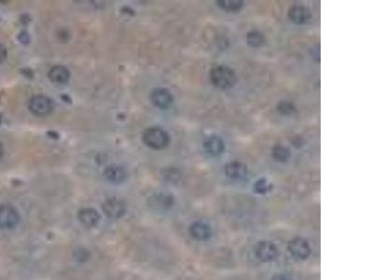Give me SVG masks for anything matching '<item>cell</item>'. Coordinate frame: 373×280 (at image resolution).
<instances>
[{
    "mask_svg": "<svg viewBox=\"0 0 373 280\" xmlns=\"http://www.w3.org/2000/svg\"><path fill=\"white\" fill-rule=\"evenodd\" d=\"M190 233L197 241H208L212 236V229L203 221H195L190 225Z\"/></svg>",
    "mask_w": 373,
    "mask_h": 280,
    "instance_id": "cell-12",
    "label": "cell"
},
{
    "mask_svg": "<svg viewBox=\"0 0 373 280\" xmlns=\"http://www.w3.org/2000/svg\"><path fill=\"white\" fill-rule=\"evenodd\" d=\"M272 280H291L288 276L284 275V274H277L275 276H273Z\"/></svg>",
    "mask_w": 373,
    "mask_h": 280,
    "instance_id": "cell-22",
    "label": "cell"
},
{
    "mask_svg": "<svg viewBox=\"0 0 373 280\" xmlns=\"http://www.w3.org/2000/svg\"><path fill=\"white\" fill-rule=\"evenodd\" d=\"M272 190L273 184L266 178H261L256 180L255 183L253 185V191L259 195H265Z\"/></svg>",
    "mask_w": 373,
    "mask_h": 280,
    "instance_id": "cell-18",
    "label": "cell"
},
{
    "mask_svg": "<svg viewBox=\"0 0 373 280\" xmlns=\"http://www.w3.org/2000/svg\"><path fill=\"white\" fill-rule=\"evenodd\" d=\"M77 218L83 226L94 228L100 221V215L93 208H85L78 211Z\"/></svg>",
    "mask_w": 373,
    "mask_h": 280,
    "instance_id": "cell-13",
    "label": "cell"
},
{
    "mask_svg": "<svg viewBox=\"0 0 373 280\" xmlns=\"http://www.w3.org/2000/svg\"><path fill=\"white\" fill-rule=\"evenodd\" d=\"M49 78L56 85H65L69 82L70 72L63 66H54L49 72Z\"/></svg>",
    "mask_w": 373,
    "mask_h": 280,
    "instance_id": "cell-14",
    "label": "cell"
},
{
    "mask_svg": "<svg viewBox=\"0 0 373 280\" xmlns=\"http://www.w3.org/2000/svg\"><path fill=\"white\" fill-rule=\"evenodd\" d=\"M105 177L106 179L111 182V183H121L123 182L126 177H127V174L126 171L121 167H118V166H110V167H107V169L105 170Z\"/></svg>",
    "mask_w": 373,
    "mask_h": 280,
    "instance_id": "cell-15",
    "label": "cell"
},
{
    "mask_svg": "<svg viewBox=\"0 0 373 280\" xmlns=\"http://www.w3.org/2000/svg\"><path fill=\"white\" fill-rule=\"evenodd\" d=\"M288 251L294 259L303 261L311 254V247L305 239L297 237L292 239L288 244Z\"/></svg>",
    "mask_w": 373,
    "mask_h": 280,
    "instance_id": "cell-7",
    "label": "cell"
},
{
    "mask_svg": "<svg viewBox=\"0 0 373 280\" xmlns=\"http://www.w3.org/2000/svg\"><path fill=\"white\" fill-rule=\"evenodd\" d=\"M7 56V50L3 45L0 44V64L3 63L5 59H6Z\"/></svg>",
    "mask_w": 373,
    "mask_h": 280,
    "instance_id": "cell-21",
    "label": "cell"
},
{
    "mask_svg": "<svg viewBox=\"0 0 373 280\" xmlns=\"http://www.w3.org/2000/svg\"><path fill=\"white\" fill-rule=\"evenodd\" d=\"M2 155H3V147H2V145L0 144V158L2 157Z\"/></svg>",
    "mask_w": 373,
    "mask_h": 280,
    "instance_id": "cell-23",
    "label": "cell"
},
{
    "mask_svg": "<svg viewBox=\"0 0 373 280\" xmlns=\"http://www.w3.org/2000/svg\"><path fill=\"white\" fill-rule=\"evenodd\" d=\"M272 157L275 161L285 163L291 159V150L284 145H275L272 149Z\"/></svg>",
    "mask_w": 373,
    "mask_h": 280,
    "instance_id": "cell-17",
    "label": "cell"
},
{
    "mask_svg": "<svg viewBox=\"0 0 373 280\" xmlns=\"http://www.w3.org/2000/svg\"><path fill=\"white\" fill-rule=\"evenodd\" d=\"M224 173L229 179L234 180H242L247 177L248 168L242 162L231 161L226 164Z\"/></svg>",
    "mask_w": 373,
    "mask_h": 280,
    "instance_id": "cell-11",
    "label": "cell"
},
{
    "mask_svg": "<svg viewBox=\"0 0 373 280\" xmlns=\"http://www.w3.org/2000/svg\"><path fill=\"white\" fill-rule=\"evenodd\" d=\"M277 111L283 116H291L296 111V107L292 102L282 100L277 104Z\"/></svg>",
    "mask_w": 373,
    "mask_h": 280,
    "instance_id": "cell-20",
    "label": "cell"
},
{
    "mask_svg": "<svg viewBox=\"0 0 373 280\" xmlns=\"http://www.w3.org/2000/svg\"><path fill=\"white\" fill-rule=\"evenodd\" d=\"M246 42L251 48H259L264 44L265 37L261 32L253 30V31H250L247 33Z\"/></svg>",
    "mask_w": 373,
    "mask_h": 280,
    "instance_id": "cell-19",
    "label": "cell"
},
{
    "mask_svg": "<svg viewBox=\"0 0 373 280\" xmlns=\"http://www.w3.org/2000/svg\"><path fill=\"white\" fill-rule=\"evenodd\" d=\"M28 107L34 115L43 117L52 113L54 109V103L47 96L38 95L33 96L30 99Z\"/></svg>",
    "mask_w": 373,
    "mask_h": 280,
    "instance_id": "cell-4",
    "label": "cell"
},
{
    "mask_svg": "<svg viewBox=\"0 0 373 280\" xmlns=\"http://www.w3.org/2000/svg\"><path fill=\"white\" fill-rule=\"evenodd\" d=\"M102 209L107 218L111 220H118L125 216L126 206L121 199L111 197L104 202Z\"/></svg>",
    "mask_w": 373,
    "mask_h": 280,
    "instance_id": "cell-5",
    "label": "cell"
},
{
    "mask_svg": "<svg viewBox=\"0 0 373 280\" xmlns=\"http://www.w3.org/2000/svg\"><path fill=\"white\" fill-rule=\"evenodd\" d=\"M255 255L260 261L263 262H271L277 259L278 257V249L276 245L271 241H260L256 245Z\"/></svg>",
    "mask_w": 373,
    "mask_h": 280,
    "instance_id": "cell-6",
    "label": "cell"
},
{
    "mask_svg": "<svg viewBox=\"0 0 373 280\" xmlns=\"http://www.w3.org/2000/svg\"><path fill=\"white\" fill-rule=\"evenodd\" d=\"M311 10L303 5H293L289 9L288 18L291 22L297 25H304L308 24L312 20Z\"/></svg>",
    "mask_w": 373,
    "mask_h": 280,
    "instance_id": "cell-9",
    "label": "cell"
},
{
    "mask_svg": "<svg viewBox=\"0 0 373 280\" xmlns=\"http://www.w3.org/2000/svg\"><path fill=\"white\" fill-rule=\"evenodd\" d=\"M143 142L154 150L165 149L170 142L168 133L158 126L148 128L143 134Z\"/></svg>",
    "mask_w": 373,
    "mask_h": 280,
    "instance_id": "cell-2",
    "label": "cell"
},
{
    "mask_svg": "<svg viewBox=\"0 0 373 280\" xmlns=\"http://www.w3.org/2000/svg\"><path fill=\"white\" fill-rule=\"evenodd\" d=\"M208 77L214 87L220 90L231 89L237 83L235 71L224 65L213 66L209 70Z\"/></svg>",
    "mask_w": 373,
    "mask_h": 280,
    "instance_id": "cell-1",
    "label": "cell"
},
{
    "mask_svg": "<svg viewBox=\"0 0 373 280\" xmlns=\"http://www.w3.org/2000/svg\"><path fill=\"white\" fill-rule=\"evenodd\" d=\"M216 4L226 12H238L243 9L244 2L241 0H217Z\"/></svg>",
    "mask_w": 373,
    "mask_h": 280,
    "instance_id": "cell-16",
    "label": "cell"
},
{
    "mask_svg": "<svg viewBox=\"0 0 373 280\" xmlns=\"http://www.w3.org/2000/svg\"><path fill=\"white\" fill-rule=\"evenodd\" d=\"M150 99L155 107L160 109H167L172 106L174 97L165 88H156L150 95Z\"/></svg>",
    "mask_w": 373,
    "mask_h": 280,
    "instance_id": "cell-10",
    "label": "cell"
},
{
    "mask_svg": "<svg viewBox=\"0 0 373 280\" xmlns=\"http://www.w3.org/2000/svg\"><path fill=\"white\" fill-rule=\"evenodd\" d=\"M20 220L17 209L11 205H0V229H13L18 225Z\"/></svg>",
    "mask_w": 373,
    "mask_h": 280,
    "instance_id": "cell-3",
    "label": "cell"
},
{
    "mask_svg": "<svg viewBox=\"0 0 373 280\" xmlns=\"http://www.w3.org/2000/svg\"><path fill=\"white\" fill-rule=\"evenodd\" d=\"M225 149L224 140L217 135L209 136L203 141V149L210 157L218 158L225 152Z\"/></svg>",
    "mask_w": 373,
    "mask_h": 280,
    "instance_id": "cell-8",
    "label": "cell"
}]
</instances>
